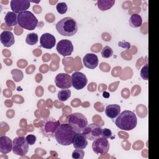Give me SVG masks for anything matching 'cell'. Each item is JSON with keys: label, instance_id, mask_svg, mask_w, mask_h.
Returning <instances> with one entry per match:
<instances>
[{"label": "cell", "instance_id": "3957f363", "mask_svg": "<svg viewBox=\"0 0 159 159\" xmlns=\"http://www.w3.org/2000/svg\"><path fill=\"white\" fill-rule=\"evenodd\" d=\"M55 27L57 32L63 36H73L78 31L77 22L71 17H66L59 20Z\"/></svg>", "mask_w": 159, "mask_h": 159}, {"label": "cell", "instance_id": "7c38bea8", "mask_svg": "<svg viewBox=\"0 0 159 159\" xmlns=\"http://www.w3.org/2000/svg\"><path fill=\"white\" fill-rule=\"evenodd\" d=\"M55 83L58 88L63 89H68L72 86L71 77L69 74L65 73L57 75L55 78Z\"/></svg>", "mask_w": 159, "mask_h": 159}, {"label": "cell", "instance_id": "484cf974", "mask_svg": "<svg viewBox=\"0 0 159 159\" xmlns=\"http://www.w3.org/2000/svg\"><path fill=\"white\" fill-rule=\"evenodd\" d=\"M56 8L57 10V12L60 14H64L68 10V7L67 5L65 2H58L57 3L56 6Z\"/></svg>", "mask_w": 159, "mask_h": 159}, {"label": "cell", "instance_id": "5bb4252c", "mask_svg": "<svg viewBox=\"0 0 159 159\" xmlns=\"http://www.w3.org/2000/svg\"><path fill=\"white\" fill-rule=\"evenodd\" d=\"M83 63L86 68L89 69H94L98 66L99 63L98 57L94 53H86L83 58Z\"/></svg>", "mask_w": 159, "mask_h": 159}, {"label": "cell", "instance_id": "8fae6325", "mask_svg": "<svg viewBox=\"0 0 159 159\" xmlns=\"http://www.w3.org/2000/svg\"><path fill=\"white\" fill-rule=\"evenodd\" d=\"M72 86L76 90L84 88L88 83V80L85 75L81 72L75 71L71 75Z\"/></svg>", "mask_w": 159, "mask_h": 159}, {"label": "cell", "instance_id": "6da1fadb", "mask_svg": "<svg viewBox=\"0 0 159 159\" xmlns=\"http://www.w3.org/2000/svg\"><path fill=\"white\" fill-rule=\"evenodd\" d=\"M76 132L69 124H60L57 127L54 137L57 142L64 146L73 143Z\"/></svg>", "mask_w": 159, "mask_h": 159}, {"label": "cell", "instance_id": "44dd1931", "mask_svg": "<svg viewBox=\"0 0 159 159\" xmlns=\"http://www.w3.org/2000/svg\"><path fill=\"white\" fill-rule=\"evenodd\" d=\"M115 4V0H98L97 5L99 10L104 11L111 9Z\"/></svg>", "mask_w": 159, "mask_h": 159}, {"label": "cell", "instance_id": "d4e9b609", "mask_svg": "<svg viewBox=\"0 0 159 159\" xmlns=\"http://www.w3.org/2000/svg\"><path fill=\"white\" fill-rule=\"evenodd\" d=\"M113 55L112 48L109 46H105L101 50V55L104 58H108Z\"/></svg>", "mask_w": 159, "mask_h": 159}, {"label": "cell", "instance_id": "83f0119b", "mask_svg": "<svg viewBox=\"0 0 159 159\" xmlns=\"http://www.w3.org/2000/svg\"><path fill=\"white\" fill-rule=\"evenodd\" d=\"M101 137L106 138V139H114V136L112 135V131L107 128H104L102 129V133H101Z\"/></svg>", "mask_w": 159, "mask_h": 159}, {"label": "cell", "instance_id": "52a82bcc", "mask_svg": "<svg viewBox=\"0 0 159 159\" xmlns=\"http://www.w3.org/2000/svg\"><path fill=\"white\" fill-rule=\"evenodd\" d=\"M29 145L26 138L23 136L17 137L12 141L13 153L19 156H24L29 150Z\"/></svg>", "mask_w": 159, "mask_h": 159}, {"label": "cell", "instance_id": "9a60e30c", "mask_svg": "<svg viewBox=\"0 0 159 159\" xmlns=\"http://www.w3.org/2000/svg\"><path fill=\"white\" fill-rule=\"evenodd\" d=\"M40 43L41 47L47 49L52 48L55 43L56 39L55 37L49 33H45L40 38Z\"/></svg>", "mask_w": 159, "mask_h": 159}, {"label": "cell", "instance_id": "e0dca14e", "mask_svg": "<svg viewBox=\"0 0 159 159\" xmlns=\"http://www.w3.org/2000/svg\"><path fill=\"white\" fill-rule=\"evenodd\" d=\"M12 150V141L5 135L0 137V152L7 154Z\"/></svg>", "mask_w": 159, "mask_h": 159}, {"label": "cell", "instance_id": "7a4b0ae2", "mask_svg": "<svg viewBox=\"0 0 159 159\" xmlns=\"http://www.w3.org/2000/svg\"><path fill=\"white\" fill-rule=\"evenodd\" d=\"M137 124V119L135 114L129 110H125L120 113L115 120L116 125L122 130H131L134 129Z\"/></svg>", "mask_w": 159, "mask_h": 159}, {"label": "cell", "instance_id": "ba28073f", "mask_svg": "<svg viewBox=\"0 0 159 159\" xmlns=\"http://www.w3.org/2000/svg\"><path fill=\"white\" fill-rule=\"evenodd\" d=\"M109 142L107 139L102 137H99L94 140L92 144V148L93 152L99 155H104L106 154L109 149Z\"/></svg>", "mask_w": 159, "mask_h": 159}, {"label": "cell", "instance_id": "ffe728a7", "mask_svg": "<svg viewBox=\"0 0 159 159\" xmlns=\"http://www.w3.org/2000/svg\"><path fill=\"white\" fill-rule=\"evenodd\" d=\"M4 20L8 27L15 26L17 24V15L14 12H7L5 16Z\"/></svg>", "mask_w": 159, "mask_h": 159}, {"label": "cell", "instance_id": "1f68e13d", "mask_svg": "<svg viewBox=\"0 0 159 159\" xmlns=\"http://www.w3.org/2000/svg\"><path fill=\"white\" fill-rule=\"evenodd\" d=\"M102 96H103V97L105 98H108L110 96V94H109V93H107V92H106V91H104V92H103V93H102Z\"/></svg>", "mask_w": 159, "mask_h": 159}, {"label": "cell", "instance_id": "30bf717a", "mask_svg": "<svg viewBox=\"0 0 159 159\" xmlns=\"http://www.w3.org/2000/svg\"><path fill=\"white\" fill-rule=\"evenodd\" d=\"M57 52L63 57L70 56L73 52V45L72 42L68 39L60 40L56 46Z\"/></svg>", "mask_w": 159, "mask_h": 159}, {"label": "cell", "instance_id": "7402d4cb", "mask_svg": "<svg viewBox=\"0 0 159 159\" xmlns=\"http://www.w3.org/2000/svg\"><path fill=\"white\" fill-rule=\"evenodd\" d=\"M129 23L130 26L132 27H139L142 24V18L139 14H134L130 16L129 20Z\"/></svg>", "mask_w": 159, "mask_h": 159}, {"label": "cell", "instance_id": "4dcf8cb0", "mask_svg": "<svg viewBox=\"0 0 159 159\" xmlns=\"http://www.w3.org/2000/svg\"><path fill=\"white\" fill-rule=\"evenodd\" d=\"M118 45L120 47L124 48L127 50L130 48V43L127 42H119L118 43Z\"/></svg>", "mask_w": 159, "mask_h": 159}, {"label": "cell", "instance_id": "f1b7e54d", "mask_svg": "<svg viewBox=\"0 0 159 159\" xmlns=\"http://www.w3.org/2000/svg\"><path fill=\"white\" fill-rule=\"evenodd\" d=\"M148 66L147 60V63L142 67L140 71V76L142 79L145 80H148Z\"/></svg>", "mask_w": 159, "mask_h": 159}, {"label": "cell", "instance_id": "8992f818", "mask_svg": "<svg viewBox=\"0 0 159 159\" xmlns=\"http://www.w3.org/2000/svg\"><path fill=\"white\" fill-rule=\"evenodd\" d=\"M60 124V122L52 117L45 119L40 126V130L43 136L50 138L54 137L55 132Z\"/></svg>", "mask_w": 159, "mask_h": 159}, {"label": "cell", "instance_id": "ac0fdd59", "mask_svg": "<svg viewBox=\"0 0 159 159\" xmlns=\"http://www.w3.org/2000/svg\"><path fill=\"white\" fill-rule=\"evenodd\" d=\"M0 40L2 44L6 47L12 46L15 42L14 35L9 30H4L1 34Z\"/></svg>", "mask_w": 159, "mask_h": 159}, {"label": "cell", "instance_id": "603a6c76", "mask_svg": "<svg viewBox=\"0 0 159 159\" xmlns=\"http://www.w3.org/2000/svg\"><path fill=\"white\" fill-rule=\"evenodd\" d=\"M70 96H71V91L70 89H62L58 91V98L61 102L67 101Z\"/></svg>", "mask_w": 159, "mask_h": 159}, {"label": "cell", "instance_id": "9c48e42d", "mask_svg": "<svg viewBox=\"0 0 159 159\" xmlns=\"http://www.w3.org/2000/svg\"><path fill=\"white\" fill-rule=\"evenodd\" d=\"M102 128L98 124H89L83 130L82 133L86 136L87 139L94 140L101 136Z\"/></svg>", "mask_w": 159, "mask_h": 159}, {"label": "cell", "instance_id": "4fadbf2b", "mask_svg": "<svg viewBox=\"0 0 159 159\" xmlns=\"http://www.w3.org/2000/svg\"><path fill=\"white\" fill-rule=\"evenodd\" d=\"M11 8L16 14L27 11L30 7V2L28 0H12L10 3Z\"/></svg>", "mask_w": 159, "mask_h": 159}, {"label": "cell", "instance_id": "5b68a950", "mask_svg": "<svg viewBox=\"0 0 159 159\" xmlns=\"http://www.w3.org/2000/svg\"><path fill=\"white\" fill-rule=\"evenodd\" d=\"M67 120L76 133L82 132L88 125L86 117L80 112H74L70 114L67 117Z\"/></svg>", "mask_w": 159, "mask_h": 159}, {"label": "cell", "instance_id": "4316f807", "mask_svg": "<svg viewBox=\"0 0 159 159\" xmlns=\"http://www.w3.org/2000/svg\"><path fill=\"white\" fill-rule=\"evenodd\" d=\"M84 155V152L83 149H76L72 153V158L74 159H83Z\"/></svg>", "mask_w": 159, "mask_h": 159}, {"label": "cell", "instance_id": "277c9868", "mask_svg": "<svg viewBox=\"0 0 159 159\" xmlns=\"http://www.w3.org/2000/svg\"><path fill=\"white\" fill-rule=\"evenodd\" d=\"M17 22L22 28L32 30L37 27L38 20L33 13L25 11L17 14Z\"/></svg>", "mask_w": 159, "mask_h": 159}, {"label": "cell", "instance_id": "f546056e", "mask_svg": "<svg viewBox=\"0 0 159 159\" xmlns=\"http://www.w3.org/2000/svg\"><path fill=\"white\" fill-rule=\"evenodd\" d=\"M25 138H26V140H27L28 143L30 145H34L35 143V142H36V140H37L36 137L34 135H32V134H29V135H27Z\"/></svg>", "mask_w": 159, "mask_h": 159}, {"label": "cell", "instance_id": "cb8c5ba5", "mask_svg": "<svg viewBox=\"0 0 159 159\" xmlns=\"http://www.w3.org/2000/svg\"><path fill=\"white\" fill-rule=\"evenodd\" d=\"M39 37L36 33H30L27 35L25 42L30 45H34L38 42Z\"/></svg>", "mask_w": 159, "mask_h": 159}, {"label": "cell", "instance_id": "d6986e66", "mask_svg": "<svg viewBox=\"0 0 159 159\" xmlns=\"http://www.w3.org/2000/svg\"><path fill=\"white\" fill-rule=\"evenodd\" d=\"M120 113V106L118 104H109L105 109L106 115L110 119H114Z\"/></svg>", "mask_w": 159, "mask_h": 159}, {"label": "cell", "instance_id": "2e32d148", "mask_svg": "<svg viewBox=\"0 0 159 159\" xmlns=\"http://www.w3.org/2000/svg\"><path fill=\"white\" fill-rule=\"evenodd\" d=\"M88 140L86 136L82 133H76L75 135L73 144V147L76 149H84L88 145Z\"/></svg>", "mask_w": 159, "mask_h": 159}]
</instances>
